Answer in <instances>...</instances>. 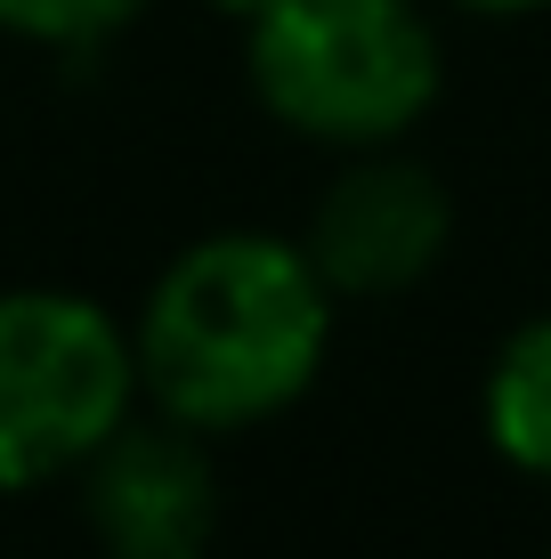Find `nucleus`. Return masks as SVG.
Here are the masks:
<instances>
[{
  "label": "nucleus",
  "instance_id": "7ed1b4c3",
  "mask_svg": "<svg viewBox=\"0 0 551 559\" xmlns=\"http://www.w3.org/2000/svg\"><path fill=\"white\" fill-rule=\"evenodd\" d=\"M130 317L73 284H0V495H41L139 414Z\"/></svg>",
  "mask_w": 551,
  "mask_h": 559
},
{
  "label": "nucleus",
  "instance_id": "1a4fd4ad",
  "mask_svg": "<svg viewBox=\"0 0 551 559\" xmlns=\"http://www.w3.org/2000/svg\"><path fill=\"white\" fill-rule=\"evenodd\" d=\"M203 9H219L227 25H252V16H260V9H276V0H203Z\"/></svg>",
  "mask_w": 551,
  "mask_h": 559
},
{
  "label": "nucleus",
  "instance_id": "0eeeda50",
  "mask_svg": "<svg viewBox=\"0 0 551 559\" xmlns=\"http://www.w3.org/2000/svg\"><path fill=\"white\" fill-rule=\"evenodd\" d=\"M155 0H0V41H25L49 57H89L122 41Z\"/></svg>",
  "mask_w": 551,
  "mask_h": 559
},
{
  "label": "nucleus",
  "instance_id": "20e7f679",
  "mask_svg": "<svg viewBox=\"0 0 551 559\" xmlns=\"http://www.w3.org/2000/svg\"><path fill=\"white\" fill-rule=\"evenodd\" d=\"M454 243V195L430 163L397 146H357L309 203L300 252L333 284V300H397L439 276Z\"/></svg>",
  "mask_w": 551,
  "mask_h": 559
},
{
  "label": "nucleus",
  "instance_id": "f03ea898",
  "mask_svg": "<svg viewBox=\"0 0 551 559\" xmlns=\"http://www.w3.org/2000/svg\"><path fill=\"white\" fill-rule=\"evenodd\" d=\"M236 33L260 114L333 154L397 146L446 90L430 0H276Z\"/></svg>",
  "mask_w": 551,
  "mask_h": 559
},
{
  "label": "nucleus",
  "instance_id": "423d86ee",
  "mask_svg": "<svg viewBox=\"0 0 551 559\" xmlns=\"http://www.w3.org/2000/svg\"><path fill=\"white\" fill-rule=\"evenodd\" d=\"M479 430L503 471L551 487V308L511 324L479 381Z\"/></svg>",
  "mask_w": 551,
  "mask_h": 559
},
{
  "label": "nucleus",
  "instance_id": "39448f33",
  "mask_svg": "<svg viewBox=\"0 0 551 559\" xmlns=\"http://www.w3.org/2000/svg\"><path fill=\"white\" fill-rule=\"evenodd\" d=\"M98 559H212L219 544V462L212 438L170 414H130L73 471Z\"/></svg>",
  "mask_w": 551,
  "mask_h": 559
},
{
  "label": "nucleus",
  "instance_id": "f257e3e1",
  "mask_svg": "<svg viewBox=\"0 0 551 559\" xmlns=\"http://www.w3.org/2000/svg\"><path fill=\"white\" fill-rule=\"evenodd\" d=\"M333 284L276 227H212L179 243L130 308L146 414H170L203 438L268 430L325 381Z\"/></svg>",
  "mask_w": 551,
  "mask_h": 559
},
{
  "label": "nucleus",
  "instance_id": "6e6552de",
  "mask_svg": "<svg viewBox=\"0 0 551 559\" xmlns=\"http://www.w3.org/2000/svg\"><path fill=\"white\" fill-rule=\"evenodd\" d=\"M446 9H463V16H536L551 0H446Z\"/></svg>",
  "mask_w": 551,
  "mask_h": 559
}]
</instances>
